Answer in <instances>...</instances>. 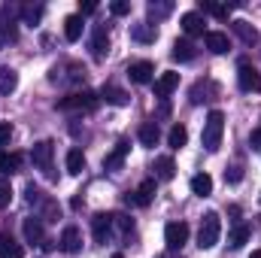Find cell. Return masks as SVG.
I'll list each match as a JSON object with an SVG mask.
<instances>
[{"mask_svg": "<svg viewBox=\"0 0 261 258\" xmlns=\"http://www.w3.org/2000/svg\"><path fill=\"white\" fill-rule=\"evenodd\" d=\"M222 134H225V113L222 110H213L203 122V149L206 152H216L222 146Z\"/></svg>", "mask_w": 261, "mask_h": 258, "instance_id": "obj_1", "label": "cell"}, {"mask_svg": "<svg viewBox=\"0 0 261 258\" xmlns=\"http://www.w3.org/2000/svg\"><path fill=\"white\" fill-rule=\"evenodd\" d=\"M52 158H55V143H52V140H40V143L31 149V161L37 164V170H43L46 179H55V164H52Z\"/></svg>", "mask_w": 261, "mask_h": 258, "instance_id": "obj_2", "label": "cell"}, {"mask_svg": "<svg viewBox=\"0 0 261 258\" xmlns=\"http://www.w3.org/2000/svg\"><path fill=\"white\" fill-rule=\"evenodd\" d=\"M222 237V219L216 213H206L203 222H200V231H197V246L200 249H213Z\"/></svg>", "mask_w": 261, "mask_h": 258, "instance_id": "obj_3", "label": "cell"}, {"mask_svg": "<svg viewBox=\"0 0 261 258\" xmlns=\"http://www.w3.org/2000/svg\"><path fill=\"white\" fill-rule=\"evenodd\" d=\"M100 104V94H94V91H88V88H82V91H76V94H70V97H61L58 100V110H94Z\"/></svg>", "mask_w": 261, "mask_h": 258, "instance_id": "obj_4", "label": "cell"}, {"mask_svg": "<svg viewBox=\"0 0 261 258\" xmlns=\"http://www.w3.org/2000/svg\"><path fill=\"white\" fill-rule=\"evenodd\" d=\"M164 243H167L170 249H182V246L189 243V225H186V222H170V225L164 228Z\"/></svg>", "mask_w": 261, "mask_h": 258, "instance_id": "obj_5", "label": "cell"}, {"mask_svg": "<svg viewBox=\"0 0 261 258\" xmlns=\"http://www.w3.org/2000/svg\"><path fill=\"white\" fill-rule=\"evenodd\" d=\"M237 82H240L243 91H261V73L252 64H246V61L237 67Z\"/></svg>", "mask_w": 261, "mask_h": 258, "instance_id": "obj_6", "label": "cell"}, {"mask_svg": "<svg viewBox=\"0 0 261 258\" xmlns=\"http://www.w3.org/2000/svg\"><path fill=\"white\" fill-rule=\"evenodd\" d=\"M128 76H130V82L146 85V82H152V76H155V64H152V61H134V64L128 67Z\"/></svg>", "mask_w": 261, "mask_h": 258, "instance_id": "obj_7", "label": "cell"}, {"mask_svg": "<svg viewBox=\"0 0 261 258\" xmlns=\"http://www.w3.org/2000/svg\"><path fill=\"white\" fill-rule=\"evenodd\" d=\"M203 43H206V49H210L213 55H225V52L231 49V40H228V34H222V31H206V34H203Z\"/></svg>", "mask_w": 261, "mask_h": 258, "instance_id": "obj_8", "label": "cell"}, {"mask_svg": "<svg viewBox=\"0 0 261 258\" xmlns=\"http://www.w3.org/2000/svg\"><path fill=\"white\" fill-rule=\"evenodd\" d=\"M24 240L28 243H34V246H43V240H46V234H43V219L40 216H31V219H24Z\"/></svg>", "mask_w": 261, "mask_h": 258, "instance_id": "obj_9", "label": "cell"}, {"mask_svg": "<svg viewBox=\"0 0 261 258\" xmlns=\"http://www.w3.org/2000/svg\"><path fill=\"white\" fill-rule=\"evenodd\" d=\"M179 85V73H173V70H167V73H161L158 79H155V97H167V94H173V88Z\"/></svg>", "mask_w": 261, "mask_h": 258, "instance_id": "obj_10", "label": "cell"}, {"mask_svg": "<svg viewBox=\"0 0 261 258\" xmlns=\"http://www.w3.org/2000/svg\"><path fill=\"white\" fill-rule=\"evenodd\" d=\"M130 203H137V207H149L152 200H155V179H143L140 186H137V192L128 197Z\"/></svg>", "mask_w": 261, "mask_h": 258, "instance_id": "obj_11", "label": "cell"}, {"mask_svg": "<svg viewBox=\"0 0 261 258\" xmlns=\"http://www.w3.org/2000/svg\"><path fill=\"white\" fill-rule=\"evenodd\" d=\"M58 246H61L64 252H79V249H82V234H79V228H76V225H67L64 231H61Z\"/></svg>", "mask_w": 261, "mask_h": 258, "instance_id": "obj_12", "label": "cell"}, {"mask_svg": "<svg viewBox=\"0 0 261 258\" xmlns=\"http://www.w3.org/2000/svg\"><path fill=\"white\" fill-rule=\"evenodd\" d=\"M152 170H155V179H161V183H170V179L176 176V164H173V158H170V155L155 158Z\"/></svg>", "mask_w": 261, "mask_h": 258, "instance_id": "obj_13", "label": "cell"}, {"mask_svg": "<svg viewBox=\"0 0 261 258\" xmlns=\"http://www.w3.org/2000/svg\"><path fill=\"white\" fill-rule=\"evenodd\" d=\"M91 231H94V240L103 243V240L110 237V231H113V216H110V213H97V216L91 219Z\"/></svg>", "mask_w": 261, "mask_h": 258, "instance_id": "obj_14", "label": "cell"}, {"mask_svg": "<svg viewBox=\"0 0 261 258\" xmlns=\"http://www.w3.org/2000/svg\"><path fill=\"white\" fill-rule=\"evenodd\" d=\"M100 100H107V104H113V107H128L130 94L122 91L119 85H103V88H100Z\"/></svg>", "mask_w": 261, "mask_h": 258, "instance_id": "obj_15", "label": "cell"}, {"mask_svg": "<svg viewBox=\"0 0 261 258\" xmlns=\"http://www.w3.org/2000/svg\"><path fill=\"white\" fill-rule=\"evenodd\" d=\"M107 52H110V34H107L103 24H97L94 28V37H91V55L94 58H103Z\"/></svg>", "mask_w": 261, "mask_h": 258, "instance_id": "obj_16", "label": "cell"}, {"mask_svg": "<svg viewBox=\"0 0 261 258\" xmlns=\"http://www.w3.org/2000/svg\"><path fill=\"white\" fill-rule=\"evenodd\" d=\"M21 255H24L21 243H18L9 231H3V234H0V258H21Z\"/></svg>", "mask_w": 261, "mask_h": 258, "instance_id": "obj_17", "label": "cell"}, {"mask_svg": "<svg viewBox=\"0 0 261 258\" xmlns=\"http://www.w3.org/2000/svg\"><path fill=\"white\" fill-rule=\"evenodd\" d=\"M21 164H24V155H18V152H3V155H0V173H3V176L18 173Z\"/></svg>", "mask_w": 261, "mask_h": 258, "instance_id": "obj_18", "label": "cell"}, {"mask_svg": "<svg viewBox=\"0 0 261 258\" xmlns=\"http://www.w3.org/2000/svg\"><path fill=\"white\" fill-rule=\"evenodd\" d=\"M128 149H130L128 140H122V143H119V146L103 158V167H107V170H119V167H122V161H125V155H128Z\"/></svg>", "mask_w": 261, "mask_h": 258, "instance_id": "obj_19", "label": "cell"}, {"mask_svg": "<svg viewBox=\"0 0 261 258\" xmlns=\"http://www.w3.org/2000/svg\"><path fill=\"white\" fill-rule=\"evenodd\" d=\"M179 24H182V31H186L189 37L203 34V15H200V12H186V15L179 18Z\"/></svg>", "mask_w": 261, "mask_h": 258, "instance_id": "obj_20", "label": "cell"}, {"mask_svg": "<svg viewBox=\"0 0 261 258\" xmlns=\"http://www.w3.org/2000/svg\"><path fill=\"white\" fill-rule=\"evenodd\" d=\"M155 37H158V28L155 24H134L130 28V40H137V43H155Z\"/></svg>", "mask_w": 261, "mask_h": 258, "instance_id": "obj_21", "label": "cell"}, {"mask_svg": "<svg viewBox=\"0 0 261 258\" xmlns=\"http://www.w3.org/2000/svg\"><path fill=\"white\" fill-rule=\"evenodd\" d=\"M231 28H234V34H237V37H240V40H243L246 46H252V43H258V31H255V28H252L249 21H243V18H237V21H234Z\"/></svg>", "mask_w": 261, "mask_h": 258, "instance_id": "obj_22", "label": "cell"}, {"mask_svg": "<svg viewBox=\"0 0 261 258\" xmlns=\"http://www.w3.org/2000/svg\"><path fill=\"white\" fill-rule=\"evenodd\" d=\"M137 137H140V143H143V146H155V143L161 140L158 122H143V125H140V131H137Z\"/></svg>", "mask_w": 261, "mask_h": 258, "instance_id": "obj_23", "label": "cell"}, {"mask_svg": "<svg viewBox=\"0 0 261 258\" xmlns=\"http://www.w3.org/2000/svg\"><path fill=\"white\" fill-rule=\"evenodd\" d=\"M82 15H67L64 18V40L67 43H76L79 37H82Z\"/></svg>", "mask_w": 261, "mask_h": 258, "instance_id": "obj_24", "label": "cell"}, {"mask_svg": "<svg viewBox=\"0 0 261 258\" xmlns=\"http://www.w3.org/2000/svg\"><path fill=\"white\" fill-rule=\"evenodd\" d=\"M192 192L197 197H210V192H213V176L210 173H195L192 176Z\"/></svg>", "mask_w": 261, "mask_h": 258, "instance_id": "obj_25", "label": "cell"}, {"mask_svg": "<svg viewBox=\"0 0 261 258\" xmlns=\"http://www.w3.org/2000/svg\"><path fill=\"white\" fill-rule=\"evenodd\" d=\"M18 85V73L12 67H0V94H12Z\"/></svg>", "mask_w": 261, "mask_h": 258, "instance_id": "obj_26", "label": "cell"}, {"mask_svg": "<svg viewBox=\"0 0 261 258\" xmlns=\"http://www.w3.org/2000/svg\"><path fill=\"white\" fill-rule=\"evenodd\" d=\"M170 55H173L176 61H192V58H195V43H192V40H176Z\"/></svg>", "mask_w": 261, "mask_h": 258, "instance_id": "obj_27", "label": "cell"}, {"mask_svg": "<svg viewBox=\"0 0 261 258\" xmlns=\"http://www.w3.org/2000/svg\"><path fill=\"white\" fill-rule=\"evenodd\" d=\"M249 234H252V231H249V225H234V228H231V234H228V246H231V249H240V246L249 240Z\"/></svg>", "mask_w": 261, "mask_h": 258, "instance_id": "obj_28", "label": "cell"}, {"mask_svg": "<svg viewBox=\"0 0 261 258\" xmlns=\"http://www.w3.org/2000/svg\"><path fill=\"white\" fill-rule=\"evenodd\" d=\"M82 167H85V155H82V149H70L67 152V173H82Z\"/></svg>", "mask_w": 261, "mask_h": 258, "instance_id": "obj_29", "label": "cell"}, {"mask_svg": "<svg viewBox=\"0 0 261 258\" xmlns=\"http://www.w3.org/2000/svg\"><path fill=\"white\" fill-rule=\"evenodd\" d=\"M167 143H170L173 149H182V146L189 143V131L182 128V125H173V128H170V134H167Z\"/></svg>", "mask_w": 261, "mask_h": 258, "instance_id": "obj_30", "label": "cell"}, {"mask_svg": "<svg viewBox=\"0 0 261 258\" xmlns=\"http://www.w3.org/2000/svg\"><path fill=\"white\" fill-rule=\"evenodd\" d=\"M58 216H61V207L52 200V197H43V222H58Z\"/></svg>", "mask_w": 261, "mask_h": 258, "instance_id": "obj_31", "label": "cell"}, {"mask_svg": "<svg viewBox=\"0 0 261 258\" xmlns=\"http://www.w3.org/2000/svg\"><path fill=\"white\" fill-rule=\"evenodd\" d=\"M200 9L203 12H210V15H216V18H228V6H222V3H213V0H200Z\"/></svg>", "mask_w": 261, "mask_h": 258, "instance_id": "obj_32", "label": "cell"}, {"mask_svg": "<svg viewBox=\"0 0 261 258\" xmlns=\"http://www.w3.org/2000/svg\"><path fill=\"white\" fill-rule=\"evenodd\" d=\"M9 200H12V186H9V179L0 173V210L9 207Z\"/></svg>", "mask_w": 261, "mask_h": 258, "instance_id": "obj_33", "label": "cell"}, {"mask_svg": "<svg viewBox=\"0 0 261 258\" xmlns=\"http://www.w3.org/2000/svg\"><path fill=\"white\" fill-rule=\"evenodd\" d=\"M173 12V3H149V15L152 18H164Z\"/></svg>", "mask_w": 261, "mask_h": 258, "instance_id": "obj_34", "label": "cell"}, {"mask_svg": "<svg viewBox=\"0 0 261 258\" xmlns=\"http://www.w3.org/2000/svg\"><path fill=\"white\" fill-rule=\"evenodd\" d=\"M21 15H24V21H28V24H37V21H40V15H43V6H24V9H21Z\"/></svg>", "mask_w": 261, "mask_h": 258, "instance_id": "obj_35", "label": "cell"}, {"mask_svg": "<svg viewBox=\"0 0 261 258\" xmlns=\"http://www.w3.org/2000/svg\"><path fill=\"white\" fill-rule=\"evenodd\" d=\"M113 225L119 228V234H130L134 231V222H130L128 216H113Z\"/></svg>", "mask_w": 261, "mask_h": 258, "instance_id": "obj_36", "label": "cell"}, {"mask_svg": "<svg viewBox=\"0 0 261 258\" xmlns=\"http://www.w3.org/2000/svg\"><path fill=\"white\" fill-rule=\"evenodd\" d=\"M110 9H113V15H128V12H130V3H125V0H116Z\"/></svg>", "mask_w": 261, "mask_h": 258, "instance_id": "obj_37", "label": "cell"}, {"mask_svg": "<svg viewBox=\"0 0 261 258\" xmlns=\"http://www.w3.org/2000/svg\"><path fill=\"white\" fill-rule=\"evenodd\" d=\"M12 140V125H0V146H6Z\"/></svg>", "mask_w": 261, "mask_h": 258, "instance_id": "obj_38", "label": "cell"}, {"mask_svg": "<svg viewBox=\"0 0 261 258\" xmlns=\"http://www.w3.org/2000/svg\"><path fill=\"white\" fill-rule=\"evenodd\" d=\"M225 176H228L231 183H240V179H243V170H240V167H231V170H228Z\"/></svg>", "mask_w": 261, "mask_h": 258, "instance_id": "obj_39", "label": "cell"}, {"mask_svg": "<svg viewBox=\"0 0 261 258\" xmlns=\"http://www.w3.org/2000/svg\"><path fill=\"white\" fill-rule=\"evenodd\" d=\"M97 9V3H85V6H79V15H91Z\"/></svg>", "mask_w": 261, "mask_h": 258, "instance_id": "obj_40", "label": "cell"}, {"mask_svg": "<svg viewBox=\"0 0 261 258\" xmlns=\"http://www.w3.org/2000/svg\"><path fill=\"white\" fill-rule=\"evenodd\" d=\"M252 258H261V249H255V252H252Z\"/></svg>", "mask_w": 261, "mask_h": 258, "instance_id": "obj_41", "label": "cell"}, {"mask_svg": "<svg viewBox=\"0 0 261 258\" xmlns=\"http://www.w3.org/2000/svg\"><path fill=\"white\" fill-rule=\"evenodd\" d=\"M113 258H125V255H122V252H116V255H113Z\"/></svg>", "mask_w": 261, "mask_h": 258, "instance_id": "obj_42", "label": "cell"}]
</instances>
